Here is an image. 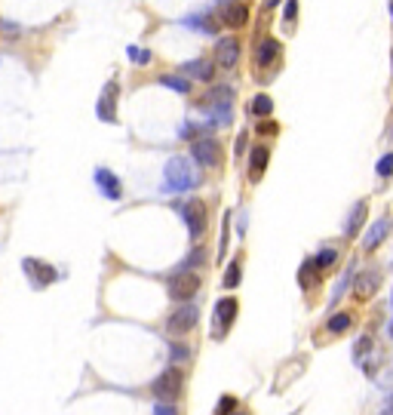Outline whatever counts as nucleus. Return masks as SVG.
Returning a JSON list of instances; mask_svg holds the SVG:
<instances>
[{"label":"nucleus","instance_id":"nucleus-1","mask_svg":"<svg viewBox=\"0 0 393 415\" xmlns=\"http://www.w3.org/2000/svg\"><path fill=\"white\" fill-rule=\"evenodd\" d=\"M197 184V175L191 169L188 157H172L163 169V188L166 191H191Z\"/></svg>","mask_w":393,"mask_h":415},{"label":"nucleus","instance_id":"nucleus-2","mask_svg":"<svg viewBox=\"0 0 393 415\" xmlns=\"http://www.w3.org/2000/svg\"><path fill=\"white\" fill-rule=\"evenodd\" d=\"M151 391H154V397L157 400H175V397H181V391H184V372L179 366H169V369H163V372L154 379V384H151Z\"/></svg>","mask_w":393,"mask_h":415},{"label":"nucleus","instance_id":"nucleus-3","mask_svg":"<svg viewBox=\"0 0 393 415\" xmlns=\"http://www.w3.org/2000/svg\"><path fill=\"white\" fill-rule=\"evenodd\" d=\"M197 289H200V277L191 274V271H175L166 283L169 298H175V302H188V298H194Z\"/></svg>","mask_w":393,"mask_h":415},{"label":"nucleus","instance_id":"nucleus-4","mask_svg":"<svg viewBox=\"0 0 393 415\" xmlns=\"http://www.w3.org/2000/svg\"><path fill=\"white\" fill-rule=\"evenodd\" d=\"M237 311H240V305H237V298H221L218 305H215L212 311V338H221L230 329V323L237 320Z\"/></svg>","mask_w":393,"mask_h":415},{"label":"nucleus","instance_id":"nucleus-5","mask_svg":"<svg viewBox=\"0 0 393 415\" xmlns=\"http://www.w3.org/2000/svg\"><path fill=\"white\" fill-rule=\"evenodd\" d=\"M378 286H381V271L378 268L359 271L357 280H353V298H357V302H369V298L378 292Z\"/></svg>","mask_w":393,"mask_h":415},{"label":"nucleus","instance_id":"nucleus-6","mask_svg":"<svg viewBox=\"0 0 393 415\" xmlns=\"http://www.w3.org/2000/svg\"><path fill=\"white\" fill-rule=\"evenodd\" d=\"M197 320H200V311L194 305H184L179 307L175 314H169V320H166V329L172 335H184V333H191V329L197 326Z\"/></svg>","mask_w":393,"mask_h":415},{"label":"nucleus","instance_id":"nucleus-7","mask_svg":"<svg viewBox=\"0 0 393 415\" xmlns=\"http://www.w3.org/2000/svg\"><path fill=\"white\" fill-rule=\"evenodd\" d=\"M181 215H184V221H188L191 237L200 240L203 231H206V203H203V200H191V203L181 206Z\"/></svg>","mask_w":393,"mask_h":415},{"label":"nucleus","instance_id":"nucleus-8","mask_svg":"<svg viewBox=\"0 0 393 415\" xmlns=\"http://www.w3.org/2000/svg\"><path fill=\"white\" fill-rule=\"evenodd\" d=\"M22 271H25V274L31 277V283H34L37 289L50 286V283L59 277V274H56V268L46 265V261H40V259H25V261H22Z\"/></svg>","mask_w":393,"mask_h":415},{"label":"nucleus","instance_id":"nucleus-9","mask_svg":"<svg viewBox=\"0 0 393 415\" xmlns=\"http://www.w3.org/2000/svg\"><path fill=\"white\" fill-rule=\"evenodd\" d=\"M194 160L200 166H206V169H215L221 163V145L215 142V138H197L194 142Z\"/></svg>","mask_w":393,"mask_h":415},{"label":"nucleus","instance_id":"nucleus-10","mask_svg":"<svg viewBox=\"0 0 393 415\" xmlns=\"http://www.w3.org/2000/svg\"><path fill=\"white\" fill-rule=\"evenodd\" d=\"M96 184H98V191H102L107 200H120L123 197V184H120V179L111 173V169L98 166L96 169Z\"/></svg>","mask_w":393,"mask_h":415},{"label":"nucleus","instance_id":"nucleus-11","mask_svg":"<svg viewBox=\"0 0 393 415\" xmlns=\"http://www.w3.org/2000/svg\"><path fill=\"white\" fill-rule=\"evenodd\" d=\"M237 59H240V43H237V37H221L218 46H215V61H218L221 68H234Z\"/></svg>","mask_w":393,"mask_h":415},{"label":"nucleus","instance_id":"nucleus-12","mask_svg":"<svg viewBox=\"0 0 393 415\" xmlns=\"http://www.w3.org/2000/svg\"><path fill=\"white\" fill-rule=\"evenodd\" d=\"M390 228H393V219H390V215H381V219L375 221L372 228H369V234H366V240H363V249L366 252L378 249V246L384 243V237L390 234Z\"/></svg>","mask_w":393,"mask_h":415},{"label":"nucleus","instance_id":"nucleus-13","mask_svg":"<svg viewBox=\"0 0 393 415\" xmlns=\"http://www.w3.org/2000/svg\"><path fill=\"white\" fill-rule=\"evenodd\" d=\"M276 59H280V43H276L274 37L261 41V43H258V52H255V65H258V71H265V65H274Z\"/></svg>","mask_w":393,"mask_h":415},{"label":"nucleus","instance_id":"nucleus-14","mask_svg":"<svg viewBox=\"0 0 393 415\" xmlns=\"http://www.w3.org/2000/svg\"><path fill=\"white\" fill-rule=\"evenodd\" d=\"M117 83H107L105 92H102V99H98V117H102L105 123H114V102H117Z\"/></svg>","mask_w":393,"mask_h":415},{"label":"nucleus","instance_id":"nucleus-15","mask_svg":"<svg viewBox=\"0 0 393 415\" xmlns=\"http://www.w3.org/2000/svg\"><path fill=\"white\" fill-rule=\"evenodd\" d=\"M221 19H225L228 28H243L249 22V6L246 3H230L228 10H221Z\"/></svg>","mask_w":393,"mask_h":415},{"label":"nucleus","instance_id":"nucleus-16","mask_svg":"<svg viewBox=\"0 0 393 415\" xmlns=\"http://www.w3.org/2000/svg\"><path fill=\"white\" fill-rule=\"evenodd\" d=\"M184 71H188L191 77H197V80H212L215 74V61L212 59H194L184 65Z\"/></svg>","mask_w":393,"mask_h":415},{"label":"nucleus","instance_id":"nucleus-17","mask_svg":"<svg viewBox=\"0 0 393 415\" xmlns=\"http://www.w3.org/2000/svg\"><path fill=\"white\" fill-rule=\"evenodd\" d=\"M267 160H271V151H267L265 145H258V148L252 151V160H249V179H252V182L261 179V173H265Z\"/></svg>","mask_w":393,"mask_h":415},{"label":"nucleus","instance_id":"nucleus-18","mask_svg":"<svg viewBox=\"0 0 393 415\" xmlns=\"http://www.w3.org/2000/svg\"><path fill=\"white\" fill-rule=\"evenodd\" d=\"M366 212H369V203H366V200H359V203L353 206L350 219H348V228H344V231H348V237H353L359 228H363V221H366Z\"/></svg>","mask_w":393,"mask_h":415},{"label":"nucleus","instance_id":"nucleus-19","mask_svg":"<svg viewBox=\"0 0 393 415\" xmlns=\"http://www.w3.org/2000/svg\"><path fill=\"white\" fill-rule=\"evenodd\" d=\"M350 326H353V317H350L348 311H341V314H332V317H329V333H335V335L348 333Z\"/></svg>","mask_w":393,"mask_h":415},{"label":"nucleus","instance_id":"nucleus-20","mask_svg":"<svg viewBox=\"0 0 393 415\" xmlns=\"http://www.w3.org/2000/svg\"><path fill=\"white\" fill-rule=\"evenodd\" d=\"M274 111V102H271V96H265V92H261V96H255L252 99V114H255V117H267V114Z\"/></svg>","mask_w":393,"mask_h":415},{"label":"nucleus","instance_id":"nucleus-21","mask_svg":"<svg viewBox=\"0 0 393 415\" xmlns=\"http://www.w3.org/2000/svg\"><path fill=\"white\" fill-rule=\"evenodd\" d=\"M160 83L169 89H175V92H191V83L184 80V77H172V74H166V77H160Z\"/></svg>","mask_w":393,"mask_h":415},{"label":"nucleus","instance_id":"nucleus-22","mask_svg":"<svg viewBox=\"0 0 393 415\" xmlns=\"http://www.w3.org/2000/svg\"><path fill=\"white\" fill-rule=\"evenodd\" d=\"M237 283H240V259L230 261V268H228V274H225V286L228 289H234Z\"/></svg>","mask_w":393,"mask_h":415},{"label":"nucleus","instance_id":"nucleus-23","mask_svg":"<svg viewBox=\"0 0 393 415\" xmlns=\"http://www.w3.org/2000/svg\"><path fill=\"white\" fill-rule=\"evenodd\" d=\"M335 256H338L335 249H322L320 256L311 261V265H313V268H317V271H320V268H329V265H332V261H335Z\"/></svg>","mask_w":393,"mask_h":415},{"label":"nucleus","instance_id":"nucleus-24","mask_svg":"<svg viewBox=\"0 0 393 415\" xmlns=\"http://www.w3.org/2000/svg\"><path fill=\"white\" fill-rule=\"evenodd\" d=\"M237 409V397H221V403L215 406V415H234Z\"/></svg>","mask_w":393,"mask_h":415},{"label":"nucleus","instance_id":"nucleus-25","mask_svg":"<svg viewBox=\"0 0 393 415\" xmlns=\"http://www.w3.org/2000/svg\"><path fill=\"white\" fill-rule=\"evenodd\" d=\"M378 175H381V179L393 175V154H384V157L378 160Z\"/></svg>","mask_w":393,"mask_h":415},{"label":"nucleus","instance_id":"nucleus-26","mask_svg":"<svg viewBox=\"0 0 393 415\" xmlns=\"http://www.w3.org/2000/svg\"><path fill=\"white\" fill-rule=\"evenodd\" d=\"M369 348H372V338H369V335H363V338H359V342H357V351H353V360H357V363H359V360H363V351L369 354Z\"/></svg>","mask_w":393,"mask_h":415},{"label":"nucleus","instance_id":"nucleus-27","mask_svg":"<svg viewBox=\"0 0 393 415\" xmlns=\"http://www.w3.org/2000/svg\"><path fill=\"white\" fill-rule=\"evenodd\" d=\"M129 56H133V61H138V65H148L151 61V52L148 50H135V46H129Z\"/></svg>","mask_w":393,"mask_h":415},{"label":"nucleus","instance_id":"nucleus-28","mask_svg":"<svg viewBox=\"0 0 393 415\" xmlns=\"http://www.w3.org/2000/svg\"><path fill=\"white\" fill-rule=\"evenodd\" d=\"M295 15H298V0H286V19L295 22Z\"/></svg>","mask_w":393,"mask_h":415},{"label":"nucleus","instance_id":"nucleus-29","mask_svg":"<svg viewBox=\"0 0 393 415\" xmlns=\"http://www.w3.org/2000/svg\"><path fill=\"white\" fill-rule=\"evenodd\" d=\"M258 133H261V136H274V133H276V123H261Z\"/></svg>","mask_w":393,"mask_h":415},{"label":"nucleus","instance_id":"nucleus-30","mask_svg":"<svg viewBox=\"0 0 393 415\" xmlns=\"http://www.w3.org/2000/svg\"><path fill=\"white\" fill-rule=\"evenodd\" d=\"M157 415H179V409H175V406H166V403H160V406H157Z\"/></svg>","mask_w":393,"mask_h":415},{"label":"nucleus","instance_id":"nucleus-31","mask_svg":"<svg viewBox=\"0 0 393 415\" xmlns=\"http://www.w3.org/2000/svg\"><path fill=\"white\" fill-rule=\"evenodd\" d=\"M381 415H393V406H390V409H384V412H381Z\"/></svg>","mask_w":393,"mask_h":415},{"label":"nucleus","instance_id":"nucleus-32","mask_svg":"<svg viewBox=\"0 0 393 415\" xmlns=\"http://www.w3.org/2000/svg\"><path fill=\"white\" fill-rule=\"evenodd\" d=\"M237 415H246V412H237Z\"/></svg>","mask_w":393,"mask_h":415},{"label":"nucleus","instance_id":"nucleus-33","mask_svg":"<svg viewBox=\"0 0 393 415\" xmlns=\"http://www.w3.org/2000/svg\"><path fill=\"white\" fill-rule=\"evenodd\" d=\"M390 13H393V6H390Z\"/></svg>","mask_w":393,"mask_h":415}]
</instances>
